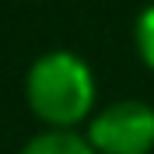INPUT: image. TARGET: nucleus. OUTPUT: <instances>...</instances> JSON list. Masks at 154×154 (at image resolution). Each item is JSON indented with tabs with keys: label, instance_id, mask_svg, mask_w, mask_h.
I'll list each match as a JSON object with an SVG mask.
<instances>
[{
	"label": "nucleus",
	"instance_id": "f257e3e1",
	"mask_svg": "<svg viewBox=\"0 0 154 154\" xmlns=\"http://www.w3.org/2000/svg\"><path fill=\"white\" fill-rule=\"evenodd\" d=\"M28 109L49 130H74L95 105V74L77 53L53 49L38 56L25 77Z\"/></svg>",
	"mask_w": 154,
	"mask_h": 154
},
{
	"label": "nucleus",
	"instance_id": "f03ea898",
	"mask_svg": "<svg viewBox=\"0 0 154 154\" xmlns=\"http://www.w3.org/2000/svg\"><path fill=\"white\" fill-rule=\"evenodd\" d=\"M88 140L98 154H151L154 151V109L147 102L126 98L88 123Z\"/></svg>",
	"mask_w": 154,
	"mask_h": 154
},
{
	"label": "nucleus",
	"instance_id": "7ed1b4c3",
	"mask_svg": "<svg viewBox=\"0 0 154 154\" xmlns=\"http://www.w3.org/2000/svg\"><path fill=\"white\" fill-rule=\"evenodd\" d=\"M21 154H98L84 133L74 130H42L21 147Z\"/></svg>",
	"mask_w": 154,
	"mask_h": 154
},
{
	"label": "nucleus",
	"instance_id": "20e7f679",
	"mask_svg": "<svg viewBox=\"0 0 154 154\" xmlns=\"http://www.w3.org/2000/svg\"><path fill=\"white\" fill-rule=\"evenodd\" d=\"M133 42H137V53H140V60H144V67L154 70V4L137 14Z\"/></svg>",
	"mask_w": 154,
	"mask_h": 154
}]
</instances>
